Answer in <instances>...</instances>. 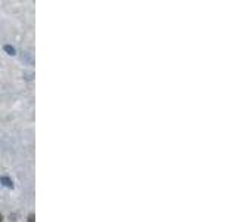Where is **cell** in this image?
I'll use <instances>...</instances> for the list:
<instances>
[{"label":"cell","mask_w":236,"mask_h":222,"mask_svg":"<svg viewBox=\"0 0 236 222\" xmlns=\"http://www.w3.org/2000/svg\"><path fill=\"white\" fill-rule=\"evenodd\" d=\"M0 182L5 185V187H8V188H13V182H12L9 178H6V176H2L0 178Z\"/></svg>","instance_id":"obj_1"},{"label":"cell","mask_w":236,"mask_h":222,"mask_svg":"<svg viewBox=\"0 0 236 222\" xmlns=\"http://www.w3.org/2000/svg\"><path fill=\"white\" fill-rule=\"evenodd\" d=\"M3 49H5V50H6V52H8L9 55H15V54H16L15 47H13V46H9V44H6V46H5Z\"/></svg>","instance_id":"obj_2"},{"label":"cell","mask_w":236,"mask_h":222,"mask_svg":"<svg viewBox=\"0 0 236 222\" xmlns=\"http://www.w3.org/2000/svg\"><path fill=\"white\" fill-rule=\"evenodd\" d=\"M28 222H34V215H33V213L28 216Z\"/></svg>","instance_id":"obj_3"},{"label":"cell","mask_w":236,"mask_h":222,"mask_svg":"<svg viewBox=\"0 0 236 222\" xmlns=\"http://www.w3.org/2000/svg\"><path fill=\"white\" fill-rule=\"evenodd\" d=\"M2 219H3V218H2V215H0V222H2Z\"/></svg>","instance_id":"obj_4"}]
</instances>
